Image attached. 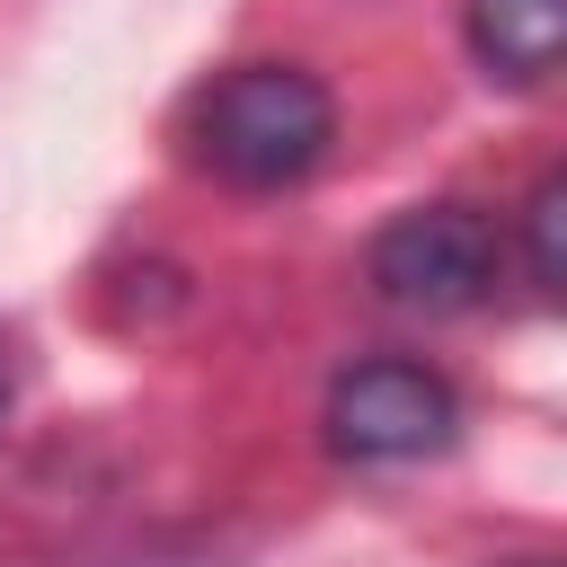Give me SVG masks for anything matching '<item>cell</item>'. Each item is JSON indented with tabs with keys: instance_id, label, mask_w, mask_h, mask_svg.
Returning a JSON list of instances; mask_svg holds the SVG:
<instances>
[{
	"instance_id": "obj_1",
	"label": "cell",
	"mask_w": 567,
	"mask_h": 567,
	"mask_svg": "<svg viewBox=\"0 0 567 567\" xmlns=\"http://www.w3.org/2000/svg\"><path fill=\"white\" fill-rule=\"evenodd\" d=\"M195 159L239 186V195H275V186H301L328 142H337V97L319 71L301 62H239L221 71L204 97H195V124H186Z\"/></svg>"
},
{
	"instance_id": "obj_2",
	"label": "cell",
	"mask_w": 567,
	"mask_h": 567,
	"mask_svg": "<svg viewBox=\"0 0 567 567\" xmlns=\"http://www.w3.org/2000/svg\"><path fill=\"white\" fill-rule=\"evenodd\" d=\"M496 221L470 213V204H408L399 221H381L363 275L390 310H416V319H461L496 292Z\"/></svg>"
},
{
	"instance_id": "obj_3",
	"label": "cell",
	"mask_w": 567,
	"mask_h": 567,
	"mask_svg": "<svg viewBox=\"0 0 567 567\" xmlns=\"http://www.w3.org/2000/svg\"><path fill=\"white\" fill-rule=\"evenodd\" d=\"M328 452L337 461H363V470H390V461H425L461 434V399L443 372L408 363V354H372V363H346L328 381Z\"/></svg>"
},
{
	"instance_id": "obj_4",
	"label": "cell",
	"mask_w": 567,
	"mask_h": 567,
	"mask_svg": "<svg viewBox=\"0 0 567 567\" xmlns=\"http://www.w3.org/2000/svg\"><path fill=\"white\" fill-rule=\"evenodd\" d=\"M567 44V0H470V53L487 62V80L540 89L558 71Z\"/></svg>"
},
{
	"instance_id": "obj_5",
	"label": "cell",
	"mask_w": 567,
	"mask_h": 567,
	"mask_svg": "<svg viewBox=\"0 0 567 567\" xmlns=\"http://www.w3.org/2000/svg\"><path fill=\"white\" fill-rule=\"evenodd\" d=\"M523 266H532L540 292L567 284V177H549V186L523 204Z\"/></svg>"
}]
</instances>
